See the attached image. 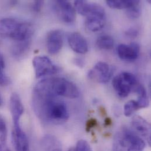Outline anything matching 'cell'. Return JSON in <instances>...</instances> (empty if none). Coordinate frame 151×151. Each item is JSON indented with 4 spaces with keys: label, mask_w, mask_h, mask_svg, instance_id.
<instances>
[{
    "label": "cell",
    "mask_w": 151,
    "mask_h": 151,
    "mask_svg": "<svg viewBox=\"0 0 151 151\" xmlns=\"http://www.w3.org/2000/svg\"><path fill=\"white\" fill-rule=\"evenodd\" d=\"M32 105L37 117L43 122L51 125L65 123L70 118L66 104L58 96L34 89Z\"/></svg>",
    "instance_id": "obj_1"
},
{
    "label": "cell",
    "mask_w": 151,
    "mask_h": 151,
    "mask_svg": "<svg viewBox=\"0 0 151 151\" xmlns=\"http://www.w3.org/2000/svg\"><path fill=\"white\" fill-rule=\"evenodd\" d=\"M34 28L29 22L12 18L0 19V35L15 42L30 40Z\"/></svg>",
    "instance_id": "obj_2"
},
{
    "label": "cell",
    "mask_w": 151,
    "mask_h": 151,
    "mask_svg": "<svg viewBox=\"0 0 151 151\" xmlns=\"http://www.w3.org/2000/svg\"><path fill=\"white\" fill-rule=\"evenodd\" d=\"M78 12L86 17V26L92 32L102 29L106 24V14L104 8L96 3L77 0L74 3Z\"/></svg>",
    "instance_id": "obj_3"
},
{
    "label": "cell",
    "mask_w": 151,
    "mask_h": 151,
    "mask_svg": "<svg viewBox=\"0 0 151 151\" xmlns=\"http://www.w3.org/2000/svg\"><path fill=\"white\" fill-rule=\"evenodd\" d=\"M35 89L56 96L75 99L79 96V91L76 85L64 78L45 79L39 82Z\"/></svg>",
    "instance_id": "obj_4"
},
{
    "label": "cell",
    "mask_w": 151,
    "mask_h": 151,
    "mask_svg": "<svg viewBox=\"0 0 151 151\" xmlns=\"http://www.w3.org/2000/svg\"><path fill=\"white\" fill-rule=\"evenodd\" d=\"M145 148V141L127 127L116 132L112 143L113 151H144Z\"/></svg>",
    "instance_id": "obj_5"
},
{
    "label": "cell",
    "mask_w": 151,
    "mask_h": 151,
    "mask_svg": "<svg viewBox=\"0 0 151 151\" xmlns=\"http://www.w3.org/2000/svg\"><path fill=\"white\" fill-rule=\"evenodd\" d=\"M112 83L115 91L121 98L128 96L132 89L139 84L136 76L128 72H123L115 76Z\"/></svg>",
    "instance_id": "obj_6"
},
{
    "label": "cell",
    "mask_w": 151,
    "mask_h": 151,
    "mask_svg": "<svg viewBox=\"0 0 151 151\" xmlns=\"http://www.w3.org/2000/svg\"><path fill=\"white\" fill-rule=\"evenodd\" d=\"M32 65L37 78L54 75L58 72V68L46 56H38L32 60Z\"/></svg>",
    "instance_id": "obj_7"
},
{
    "label": "cell",
    "mask_w": 151,
    "mask_h": 151,
    "mask_svg": "<svg viewBox=\"0 0 151 151\" xmlns=\"http://www.w3.org/2000/svg\"><path fill=\"white\" fill-rule=\"evenodd\" d=\"M54 8L58 17L65 23H73L76 19L75 8L67 1H55Z\"/></svg>",
    "instance_id": "obj_8"
},
{
    "label": "cell",
    "mask_w": 151,
    "mask_h": 151,
    "mask_svg": "<svg viewBox=\"0 0 151 151\" xmlns=\"http://www.w3.org/2000/svg\"><path fill=\"white\" fill-rule=\"evenodd\" d=\"M112 72L109 65L105 62L97 63L88 73L89 78L99 83H106L109 81Z\"/></svg>",
    "instance_id": "obj_9"
},
{
    "label": "cell",
    "mask_w": 151,
    "mask_h": 151,
    "mask_svg": "<svg viewBox=\"0 0 151 151\" xmlns=\"http://www.w3.org/2000/svg\"><path fill=\"white\" fill-rule=\"evenodd\" d=\"M64 32L61 29H54L48 32L47 40V48L51 54H56L61 50L64 44Z\"/></svg>",
    "instance_id": "obj_10"
},
{
    "label": "cell",
    "mask_w": 151,
    "mask_h": 151,
    "mask_svg": "<svg viewBox=\"0 0 151 151\" xmlns=\"http://www.w3.org/2000/svg\"><path fill=\"white\" fill-rule=\"evenodd\" d=\"M9 110L12 116L14 127L20 126V119L24 112V108L21 99L18 93L14 92L9 99Z\"/></svg>",
    "instance_id": "obj_11"
},
{
    "label": "cell",
    "mask_w": 151,
    "mask_h": 151,
    "mask_svg": "<svg viewBox=\"0 0 151 151\" xmlns=\"http://www.w3.org/2000/svg\"><path fill=\"white\" fill-rule=\"evenodd\" d=\"M119 57L127 61H132L138 58L140 54V47L136 42L130 44H120L117 48Z\"/></svg>",
    "instance_id": "obj_12"
},
{
    "label": "cell",
    "mask_w": 151,
    "mask_h": 151,
    "mask_svg": "<svg viewBox=\"0 0 151 151\" xmlns=\"http://www.w3.org/2000/svg\"><path fill=\"white\" fill-rule=\"evenodd\" d=\"M67 40L71 48L76 53L84 54L88 51L87 41L80 33H70L68 35Z\"/></svg>",
    "instance_id": "obj_13"
},
{
    "label": "cell",
    "mask_w": 151,
    "mask_h": 151,
    "mask_svg": "<svg viewBox=\"0 0 151 151\" xmlns=\"http://www.w3.org/2000/svg\"><path fill=\"white\" fill-rule=\"evenodd\" d=\"M132 127L137 132L136 134L144 137L151 145V125L143 118L136 115L133 117L131 122Z\"/></svg>",
    "instance_id": "obj_14"
},
{
    "label": "cell",
    "mask_w": 151,
    "mask_h": 151,
    "mask_svg": "<svg viewBox=\"0 0 151 151\" xmlns=\"http://www.w3.org/2000/svg\"><path fill=\"white\" fill-rule=\"evenodd\" d=\"M12 139L15 151H29V142L27 136L21 127H14L12 132Z\"/></svg>",
    "instance_id": "obj_15"
},
{
    "label": "cell",
    "mask_w": 151,
    "mask_h": 151,
    "mask_svg": "<svg viewBox=\"0 0 151 151\" xmlns=\"http://www.w3.org/2000/svg\"><path fill=\"white\" fill-rule=\"evenodd\" d=\"M31 40H26L24 41L16 42L12 48V54L16 58H23L29 51Z\"/></svg>",
    "instance_id": "obj_16"
},
{
    "label": "cell",
    "mask_w": 151,
    "mask_h": 151,
    "mask_svg": "<svg viewBox=\"0 0 151 151\" xmlns=\"http://www.w3.org/2000/svg\"><path fill=\"white\" fill-rule=\"evenodd\" d=\"M134 90L138 95V99L136 101L139 108L141 109L147 108L149 106L150 101L145 88L142 85L138 84L134 88Z\"/></svg>",
    "instance_id": "obj_17"
},
{
    "label": "cell",
    "mask_w": 151,
    "mask_h": 151,
    "mask_svg": "<svg viewBox=\"0 0 151 151\" xmlns=\"http://www.w3.org/2000/svg\"><path fill=\"white\" fill-rule=\"evenodd\" d=\"M108 6L112 9H128V8L140 3L136 0H108L106 1Z\"/></svg>",
    "instance_id": "obj_18"
},
{
    "label": "cell",
    "mask_w": 151,
    "mask_h": 151,
    "mask_svg": "<svg viewBox=\"0 0 151 151\" xmlns=\"http://www.w3.org/2000/svg\"><path fill=\"white\" fill-rule=\"evenodd\" d=\"M96 45L100 49L109 50L114 47V41L113 38L109 35H101L96 40Z\"/></svg>",
    "instance_id": "obj_19"
},
{
    "label": "cell",
    "mask_w": 151,
    "mask_h": 151,
    "mask_svg": "<svg viewBox=\"0 0 151 151\" xmlns=\"http://www.w3.org/2000/svg\"><path fill=\"white\" fill-rule=\"evenodd\" d=\"M138 109H139V108L137 101L131 100L125 104L124 107V114L125 116L130 117Z\"/></svg>",
    "instance_id": "obj_20"
},
{
    "label": "cell",
    "mask_w": 151,
    "mask_h": 151,
    "mask_svg": "<svg viewBox=\"0 0 151 151\" xmlns=\"http://www.w3.org/2000/svg\"><path fill=\"white\" fill-rule=\"evenodd\" d=\"M139 4L134 5L127 9V15L130 19H136L141 14V9Z\"/></svg>",
    "instance_id": "obj_21"
},
{
    "label": "cell",
    "mask_w": 151,
    "mask_h": 151,
    "mask_svg": "<svg viewBox=\"0 0 151 151\" xmlns=\"http://www.w3.org/2000/svg\"><path fill=\"white\" fill-rule=\"evenodd\" d=\"M4 59L2 55L0 54V85L2 86H6L10 83L9 79L4 73Z\"/></svg>",
    "instance_id": "obj_22"
},
{
    "label": "cell",
    "mask_w": 151,
    "mask_h": 151,
    "mask_svg": "<svg viewBox=\"0 0 151 151\" xmlns=\"http://www.w3.org/2000/svg\"><path fill=\"white\" fill-rule=\"evenodd\" d=\"M45 142L47 151H62L57 142V140L52 137H47Z\"/></svg>",
    "instance_id": "obj_23"
},
{
    "label": "cell",
    "mask_w": 151,
    "mask_h": 151,
    "mask_svg": "<svg viewBox=\"0 0 151 151\" xmlns=\"http://www.w3.org/2000/svg\"><path fill=\"white\" fill-rule=\"evenodd\" d=\"M7 137L6 125L5 120L1 116H0V143L4 145Z\"/></svg>",
    "instance_id": "obj_24"
},
{
    "label": "cell",
    "mask_w": 151,
    "mask_h": 151,
    "mask_svg": "<svg viewBox=\"0 0 151 151\" xmlns=\"http://www.w3.org/2000/svg\"><path fill=\"white\" fill-rule=\"evenodd\" d=\"M75 150L76 151H92L88 142L83 139H81L78 141Z\"/></svg>",
    "instance_id": "obj_25"
},
{
    "label": "cell",
    "mask_w": 151,
    "mask_h": 151,
    "mask_svg": "<svg viewBox=\"0 0 151 151\" xmlns=\"http://www.w3.org/2000/svg\"><path fill=\"white\" fill-rule=\"evenodd\" d=\"M97 121L94 119V118H91L89 119L86 124V127H85V129L86 132H89L93 128L95 127L97 125Z\"/></svg>",
    "instance_id": "obj_26"
},
{
    "label": "cell",
    "mask_w": 151,
    "mask_h": 151,
    "mask_svg": "<svg viewBox=\"0 0 151 151\" xmlns=\"http://www.w3.org/2000/svg\"><path fill=\"white\" fill-rule=\"evenodd\" d=\"M44 1H35L33 2L32 5V9L34 11L36 12H38L41 11L43 5H44Z\"/></svg>",
    "instance_id": "obj_27"
},
{
    "label": "cell",
    "mask_w": 151,
    "mask_h": 151,
    "mask_svg": "<svg viewBox=\"0 0 151 151\" xmlns=\"http://www.w3.org/2000/svg\"><path fill=\"white\" fill-rule=\"evenodd\" d=\"M125 34L130 38H135L139 34V31L137 28H131L126 31Z\"/></svg>",
    "instance_id": "obj_28"
},
{
    "label": "cell",
    "mask_w": 151,
    "mask_h": 151,
    "mask_svg": "<svg viewBox=\"0 0 151 151\" xmlns=\"http://www.w3.org/2000/svg\"><path fill=\"white\" fill-rule=\"evenodd\" d=\"M75 64H76V65H77L81 68H82L84 66V61L82 59H79V58L76 59Z\"/></svg>",
    "instance_id": "obj_29"
},
{
    "label": "cell",
    "mask_w": 151,
    "mask_h": 151,
    "mask_svg": "<svg viewBox=\"0 0 151 151\" xmlns=\"http://www.w3.org/2000/svg\"><path fill=\"white\" fill-rule=\"evenodd\" d=\"M112 119L110 118H106V119L105 120V124L107 126H109L112 124Z\"/></svg>",
    "instance_id": "obj_30"
},
{
    "label": "cell",
    "mask_w": 151,
    "mask_h": 151,
    "mask_svg": "<svg viewBox=\"0 0 151 151\" xmlns=\"http://www.w3.org/2000/svg\"><path fill=\"white\" fill-rule=\"evenodd\" d=\"M2 104V98L0 96V106H1V105Z\"/></svg>",
    "instance_id": "obj_31"
},
{
    "label": "cell",
    "mask_w": 151,
    "mask_h": 151,
    "mask_svg": "<svg viewBox=\"0 0 151 151\" xmlns=\"http://www.w3.org/2000/svg\"><path fill=\"white\" fill-rule=\"evenodd\" d=\"M2 145H3L2 144H1V143H0V151H1V150H2Z\"/></svg>",
    "instance_id": "obj_32"
},
{
    "label": "cell",
    "mask_w": 151,
    "mask_h": 151,
    "mask_svg": "<svg viewBox=\"0 0 151 151\" xmlns=\"http://www.w3.org/2000/svg\"><path fill=\"white\" fill-rule=\"evenodd\" d=\"M1 151H9V150H8V149H6V150H1Z\"/></svg>",
    "instance_id": "obj_33"
}]
</instances>
